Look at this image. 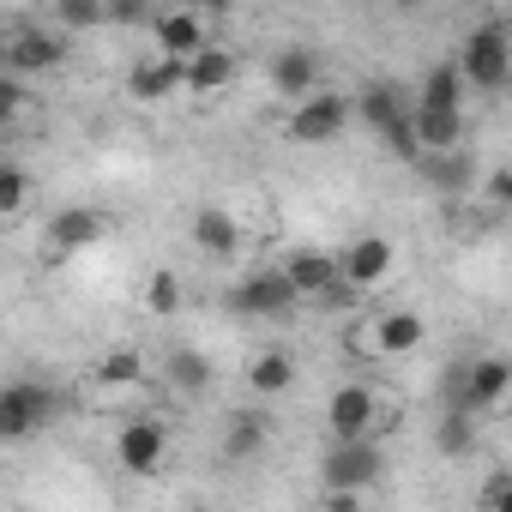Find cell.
I'll return each mask as SVG.
<instances>
[{
    "label": "cell",
    "mask_w": 512,
    "mask_h": 512,
    "mask_svg": "<svg viewBox=\"0 0 512 512\" xmlns=\"http://www.w3.org/2000/svg\"><path fill=\"white\" fill-rule=\"evenodd\" d=\"M55 410H61V398H55L49 386L13 380L7 392H0V440H25V434H37L43 422H55Z\"/></svg>",
    "instance_id": "cell-1"
},
{
    "label": "cell",
    "mask_w": 512,
    "mask_h": 512,
    "mask_svg": "<svg viewBox=\"0 0 512 512\" xmlns=\"http://www.w3.org/2000/svg\"><path fill=\"white\" fill-rule=\"evenodd\" d=\"M458 67H464V79H470V85L500 91V85L512 79V43H506V31H500V25H476V31L464 37Z\"/></svg>",
    "instance_id": "cell-2"
},
{
    "label": "cell",
    "mask_w": 512,
    "mask_h": 512,
    "mask_svg": "<svg viewBox=\"0 0 512 512\" xmlns=\"http://www.w3.org/2000/svg\"><path fill=\"white\" fill-rule=\"evenodd\" d=\"M356 115L380 133V139H392V151H404V157H416L422 145H416V109H404V97L392 91V85H368L362 97H356Z\"/></svg>",
    "instance_id": "cell-3"
},
{
    "label": "cell",
    "mask_w": 512,
    "mask_h": 512,
    "mask_svg": "<svg viewBox=\"0 0 512 512\" xmlns=\"http://www.w3.org/2000/svg\"><path fill=\"white\" fill-rule=\"evenodd\" d=\"M350 115H356L350 97L314 91V97H302V103L290 109V139H296V145H326V139H338V133L350 127Z\"/></svg>",
    "instance_id": "cell-4"
},
{
    "label": "cell",
    "mask_w": 512,
    "mask_h": 512,
    "mask_svg": "<svg viewBox=\"0 0 512 512\" xmlns=\"http://www.w3.org/2000/svg\"><path fill=\"white\" fill-rule=\"evenodd\" d=\"M229 302H235V314H247V320H278V314H290V308L302 302V290H296V278L278 266V272H253V278H241Z\"/></svg>",
    "instance_id": "cell-5"
},
{
    "label": "cell",
    "mask_w": 512,
    "mask_h": 512,
    "mask_svg": "<svg viewBox=\"0 0 512 512\" xmlns=\"http://www.w3.org/2000/svg\"><path fill=\"white\" fill-rule=\"evenodd\" d=\"M506 392H512V362L482 356V362H464V374H458V398H452V404L488 416L494 404H506Z\"/></svg>",
    "instance_id": "cell-6"
},
{
    "label": "cell",
    "mask_w": 512,
    "mask_h": 512,
    "mask_svg": "<svg viewBox=\"0 0 512 512\" xmlns=\"http://www.w3.org/2000/svg\"><path fill=\"white\" fill-rule=\"evenodd\" d=\"M380 476V452L368 440H332L326 452V494H362Z\"/></svg>",
    "instance_id": "cell-7"
},
{
    "label": "cell",
    "mask_w": 512,
    "mask_h": 512,
    "mask_svg": "<svg viewBox=\"0 0 512 512\" xmlns=\"http://www.w3.org/2000/svg\"><path fill=\"white\" fill-rule=\"evenodd\" d=\"M163 446H169L163 422H151V416H133V422L115 434V464H121L127 476H151V470L163 464Z\"/></svg>",
    "instance_id": "cell-8"
},
{
    "label": "cell",
    "mask_w": 512,
    "mask_h": 512,
    "mask_svg": "<svg viewBox=\"0 0 512 512\" xmlns=\"http://www.w3.org/2000/svg\"><path fill=\"white\" fill-rule=\"evenodd\" d=\"M326 422H332V440H368V428L380 422L374 386H338L326 404Z\"/></svg>",
    "instance_id": "cell-9"
},
{
    "label": "cell",
    "mask_w": 512,
    "mask_h": 512,
    "mask_svg": "<svg viewBox=\"0 0 512 512\" xmlns=\"http://www.w3.org/2000/svg\"><path fill=\"white\" fill-rule=\"evenodd\" d=\"M61 55H67V43L55 37V31H37V25H19L13 37H7V73H55L61 67Z\"/></svg>",
    "instance_id": "cell-10"
},
{
    "label": "cell",
    "mask_w": 512,
    "mask_h": 512,
    "mask_svg": "<svg viewBox=\"0 0 512 512\" xmlns=\"http://www.w3.org/2000/svg\"><path fill=\"white\" fill-rule=\"evenodd\" d=\"M392 260H398V253H392V241L386 235H362V241H350V253H344V284L350 290H380L386 278H392Z\"/></svg>",
    "instance_id": "cell-11"
},
{
    "label": "cell",
    "mask_w": 512,
    "mask_h": 512,
    "mask_svg": "<svg viewBox=\"0 0 512 512\" xmlns=\"http://www.w3.org/2000/svg\"><path fill=\"white\" fill-rule=\"evenodd\" d=\"M284 272L296 278V290H302V296L344 302V290H350V284H344V266L332 260V253H314V247H308V253H290V266H284Z\"/></svg>",
    "instance_id": "cell-12"
},
{
    "label": "cell",
    "mask_w": 512,
    "mask_h": 512,
    "mask_svg": "<svg viewBox=\"0 0 512 512\" xmlns=\"http://www.w3.org/2000/svg\"><path fill=\"white\" fill-rule=\"evenodd\" d=\"M187 85V61H175V55H163L157 49V61H139L133 73H127V91L139 97V103H157V97H169V91H181Z\"/></svg>",
    "instance_id": "cell-13"
},
{
    "label": "cell",
    "mask_w": 512,
    "mask_h": 512,
    "mask_svg": "<svg viewBox=\"0 0 512 512\" xmlns=\"http://www.w3.org/2000/svg\"><path fill=\"white\" fill-rule=\"evenodd\" d=\"M193 247L211 253V260H235V253H241V223L229 211L205 205V211H193Z\"/></svg>",
    "instance_id": "cell-14"
},
{
    "label": "cell",
    "mask_w": 512,
    "mask_h": 512,
    "mask_svg": "<svg viewBox=\"0 0 512 512\" xmlns=\"http://www.w3.org/2000/svg\"><path fill=\"white\" fill-rule=\"evenodd\" d=\"M272 91L290 97V103L314 97V91H320V61H314L308 49H284V55L272 61Z\"/></svg>",
    "instance_id": "cell-15"
},
{
    "label": "cell",
    "mask_w": 512,
    "mask_h": 512,
    "mask_svg": "<svg viewBox=\"0 0 512 512\" xmlns=\"http://www.w3.org/2000/svg\"><path fill=\"white\" fill-rule=\"evenodd\" d=\"M49 241H55L61 253H73V247H97V241H103V211H91V205H67V211H55V217H49Z\"/></svg>",
    "instance_id": "cell-16"
},
{
    "label": "cell",
    "mask_w": 512,
    "mask_h": 512,
    "mask_svg": "<svg viewBox=\"0 0 512 512\" xmlns=\"http://www.w3.org/2000/svg\"><path fill=\"white\" fill-rule=\"evenodd\" d=\"M416 145L422 151H452L458 133H464V109H434V103H416Z\"/></svg>",
    "instance_id": "cell-17"
},
{
    "label": "cell",
    "mask_w": 512,
    "mask_h": 512,
    "mask_svg": "<svg viewBox=\"0 0 512 512\" xmlns=\"http://www.w3.org/2000/svg\"><path fill=\"white\" fill-rule=\"evenodd\" d=\"M151 31H157V49L175 55V61H193V55L205 49V25H199L193 13H163Z\"/></svg>",
    "instance_id": "cell-18"
},
{
    "label": "cell",
    "mask_w": 512,
    "mask_h": 512,
    "mask_svg": "<svg viewBox=\"0 0 512 512\" xmlns=\"http://www.w3.org/2000/svg\"><path fill=\"white\" fill-rule=\"evenodd\" d=\"M260 446H266V410H241V416H229V428H223V458H229V464L253 458Z\"/></svg>",
    "instance_id": "cell-19"
},
{
    "label": "cell",
    "mask_w": 512,
    "mask_h": 512,
    "mask_svg": "<svg viewBox=\"0 0 512 512\" xmlns=\"http://www.w3.org/2000/svg\"><path fill=\"white\" fill-rule=\"evenodd\" d=\"M247 386L260 392V398H278V392H290V386H296V356H290V350H266L260 362L247 368Z\"/></svg>",
    "instance_id": "cell-20"
},
{
    "label": "cell",
    "mask_w": 512,
    "mask_h": 512,
    "mask_svg": "<svg viewBox=\"0 0 512 512\" xmlns=\"http://www.w3.org/2000/svg\"><path fill=\"white\" fill-rule=\"evenodd\" d=\"M229 79H235V55H229V49H211V43H205V49L187 61V91H223Z\"/></svg>",
    "instance_id": "cell-21"
},
{
    "label": "cell",
    "mask_w": 512,
    "mask_h": 512,
    "mask_svg": "<svg viewBox=\"0 0 512 512\" xmlns=\"http://www.w3.org/2000/svg\"><path fill=\"white\" fill-rule=\"evenodd\" d=\"M416 344H422V320H416V314L398 308V314L374 320V350H380V356H410Z\"/></svg>",
    "instance_id": "cell-22"
},
{
    "label": "cell",
    "mask_w": 512,
    "mask_h": 512,
    "mask_svg": "<svg viewBox=\"0 0 512 512\" xmlns=\"http://www.w3.org/2000/svg\"><path fill=\"white\" fill-rule=\"evenodd\" d=\"M464 67H428V79H422V97L416 103H434V109H458L464 103Z\"/></svg>",
    "instance_id": "cell-23"
},
{
    "label": "cell",
    "mask_w": 512,
    "mask_h": 512,
    "mask_svg": "<svg viewBox=\"0 0 512 512\" xmlns=\"http://www.w3.org/2000/svg\"><path fill=\"white\" fill-rule=\"evenodd\" d=\"M169 380H175L181 392H199V386L211 380V368H205L199 350H175V356H169Z\"/></svg>",
    "instance_id": "cell-24"
},
{
    "label": "cell",
    "mask_w": 512,
    "mask_h": 512,
    "mask_svg": "<svg viewBox=\"0 0 512 512\" xmlns=\"http://www.w3.org/2000/svg\"><path fill=\"white\" fill-rule=\"evenodd\" d=\"M476 410H464V404H452V416L440 422V452H470V440H476Z\"/></svg>",
    "instance_id": "cell-25"
},
{
    "label": "cell",
    "mask_w": 512,
    "mask_h": 512,
    "mask_svg": "<svg viewBox=\"0 0 512 512\" xmlns=\"http://www.w3.org/2000/svg\"><path fill=\"white\" fill-rule=\"evenodd\" d=\"M55 13H61V25L85 31V25H103L109 19V0H55Z\"/></svg>",
    "instance_id": "cell-26"
},
{
    "label": "cell",
    "mask_w": 512,
    "mask_h": 512,
    "mask_svg": "<svg viewBox=\"0 0 512 512\" xmlns=\"http://www.w3.org/2000/svg\"><path fill=\"white\" fill-rule=\"evenodd\" d=\"M139 368H145V362H139L133 350H115V356H103V362H97V380H109V386H133V380H139Z\"/></svg>",
    "instance_id": "cell-27"
},
{
    "label": "cell",
    "mask_w": 512,
    "mask_h": 512,
    "mask_svg": "<svg viewBox=\"0 0 512 512\" xmlns=\"http://www.w3.org/2000/svg\"><path fill=\"white\" fill-rule=\"evenodd\" d=\"M25 193H31V187H25V169L7 163V169H0V217H19V211H25Z\"/></svg>",
    "instance_id": "cell-28"
},
{
    "label": "cell",
    "mask_w": 512,
    "mask_h": 512,
    "mask_svg": "<svg viewBox=\"0 0 512 512\" xmlns=\"http://www.w3.org/2000/svg\"><path fill=\"white\" fill-rule=\"evenodd\" d=\"M19 109H25V73L0 79V127H13V121H19Z\"/></svg>",
    "instance_id": "cell-29"
},
{
    "label": "cell",
    "mask_w": 512,
    "mask_h": 512,
    "mask_svg": "<svg viewBox=\"0 0 512 512\" xmlns=\"http://www.w3.org/2000/svg\"><path fill=\"white\" fill-rule=\"evenodd\" d=\"M145 302H151L157 314H175V302H181V284H175V272H157V278H151V290H145Z\"/></svg>",
    "instance_id": "cell-30"
},
{
    "label": "cell",
    "mask_w": 512,
    "mask_h": 512,
    "mask_svg": "<svg viewBox=\"0 0 512 512\" xmlns=\"http://www.w3.org/2000/svg\"><path fill=\"white\" fill-rule=\"evenodd\" d=\"M482 500H488V506H512V476H494V482L482 488Z\"/></svg>",
    "instance_id": "cell-31"
},
{
    "label": "cell",
    "mask_w": 512,
    "mask_h": 512,
    "mask_svg": "<svg viewBox=\"0 0 512 512\" xmlns=\"http://www.w3.org/2000/svg\"><path fill=\"white\" fill-rule=\"evenodd\" d=\"M109 19H145V0H109Z\"/></svg>",
    "instance_id": "cell-32"
},
{
    "label": "cell",
    "mask_w": 512,
    "mask_h": 512,
    "mask_svg": "<svg viewBox=\"0 0 512 512\" xmlns=\"http://www.w3.org/2000/svg\"><path fill=\"white\" fill-rule=\"evenodd\" d=\"M488 193H494V199H500V205H506V211H512V169H500V175H494V181H488Z\"/></svg>",
    "instance_id": "cell-33"
},
{
    "label": "cell",
    "mask_w": 512,
    "mask_h": 512,
    "mask_svg": "<svg viewBox=\"0 0 512 512\" xmlns=\"http://www.w3.org/2000/svg\"><path fill=\"white\" fill-rule=\"evenodd\" d=\"M404 7H416V0H404Z\"/></svg>",
    "instance_id": "cell-34"
}]
</instances>
